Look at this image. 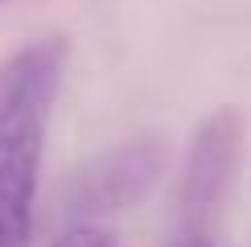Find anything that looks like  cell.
Masks as SVG:
<instances>
[{
    "instance_id": "1",
    "label": "cell",
    "mask_w": 251,
    "mask_h": 247,
    "mask_svg": "<svg viewBox=\"0 0 251 247\" xmlns=\"http://www.w3.org/2000/svg\"><path fill=\"white\" fill-rule=\"evenodd\" d=\"M70 37H37L0 66V247H29L46 128L62 95Z\"/></svg>"
},
{
    "instance_id": "2",
    "label": "cell",
    "mask_w": 251,
    "mask_h": 247,
    "mask_svg": "<svg viewBox=\"0 0 251 247\" xmlns=\"http://www.w3.org/2000/svg\"><path fill=\"white\" fill-rule=\"evenodd\" d=\"M243 165V111L214 107L198 124L177 177V235L214 239Z\"/></svg>"
},
{
    "instance_id": "3",
    "label": "cell",
    "mask_w": 251,
    "mask_h": 247,
    "mask_svg": "<svg viewBox=\"0 0 251 247\" xmlns=\"http://www.w3.org/2000/svg\"><path fill=\"white\" fill-rule=\"evenodd\" d=\"M161 169H165L161 140L140 136V140L116 144V148L99 152L95 161H87L75 177H70L66 210L75 214V219H82V222L99 219V214L128 210V206H136L156 185Z\"/></svg>"
},
{
    "instance_id": "4",
    "label": "cell",
    "mask_w": 251,
    "mask_h": 247,
    "mask_svg": "<svg viewBox=\"0 0 251 247\" xmlns=\"http://www.w3.org/2000/svg\"><path fill=\"white\" fill-rule=\"evenodd\" d=\"M50 247H116V235H111L107 226H95V222H75Z\"/></svg>"
},
{
    "instance_id": "5",
    "label": "cell",
    "mask_w": 251,
    "mask_h": 247,
    "mask_svg": "<svg viewBox=\"0 0 251 247\" xmlns=\"http://www.w3.org/2000/svg\"><path fill=\"white\" fill-rule=\"evenodd\" d=\"M173 247H214V239H198V235H177Z\"/></svg>"
},
{
    "instance_id": "6",
    "label": "cell",
    "mask_w": 251,
    "mask_h": 247,
    "mask_svg": "<svg viewBox=\"0 0 251 247\" xmlns=\"http://www.w3.org/2000/svg\"><path fill=\"white\" fill-rule=\"evenodd\" d=\"M0 4H8V0H0Z\"/></svg>"
}]
</instances>
